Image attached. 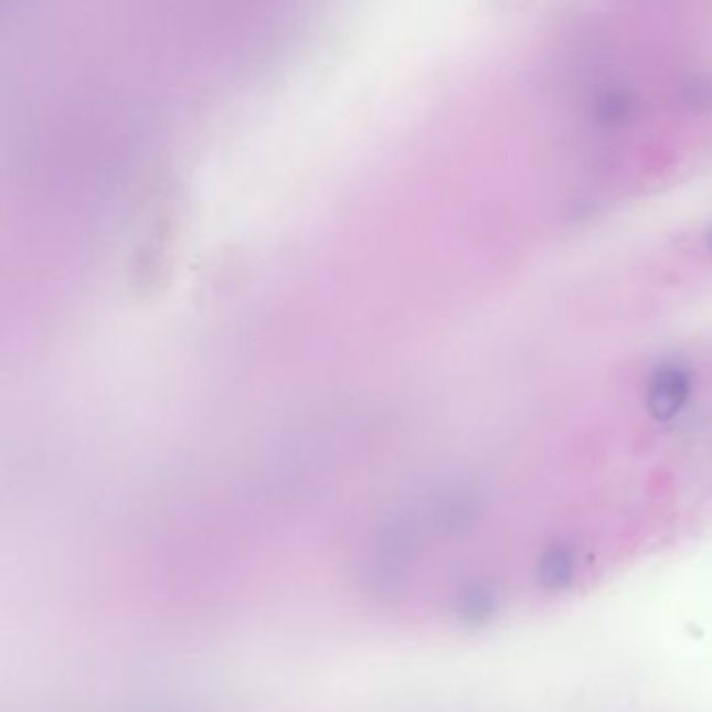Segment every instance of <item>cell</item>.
Wrapping results in <instances>:
<instances>
[{
    "mask_svg": "<svg viewBox=\"0 0 712 712\" xmlns=\"http://www.w3.org/2000/svg\"><path fill=\"white\" fill-rule=\"evenodd\" d=\"M706 247H709V251H711L712 255V226L711 231H709V234H706Z\"/></svg>",
    "mask_w": 712,
    "mask_h": 712,
    "instance_id": "obj_4",
    "label": "cell"
},
{
    "mask_svg": "<svg viewBox=\"0 0 712 712\" xmlns=\"http://www.w3.org/2000/svg\"><path fill=\"white\" fill-rule=\"evenodd\" d=\"M571 568H573V564H571V556L566 554V550L554 548L541 560V581L548 587L559 589V587L568 583Z\"/></svg>",
    "mask_w": 712,
    "mask_h": 712,
    "instance_id": "obj_2",
    "label": "cell"
},
{
    "mask_svg": "<svg viewBox=\"0 0 712 712\" xmlns=\"http://www.w3.org/2000/svg\"><path fill=\"white\" fill-rule=\"evenodd\" d=\"M629 105L631 100L620 95V93H610L606 95L604 100H599V117L615 124V121H623L625 117L629 116Z\"/></svg>",
    "mask_w": 712,
    "mask_h": 712,
    "instance_id": "obj_3",
    "label": "cell"
},
{
    "mask_svg": "<svg viewBox=\"0 0 712 712\" xmlns=\"http://www.w3.org/2000/svg\"><path fill=\"white\" fill-rule=\"evenodd\" d=\"M690 395V381L683 370H660L648 391V410L656 421H669L683 407Z\"/></svg>",
    "mask_w": 712,
    "mask_h": 712,
    "instance_id": "obj_1",
    "label": "cell"
}]
</instances>
